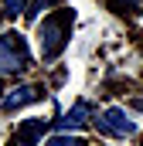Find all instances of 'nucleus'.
I'll return each mask as SVG.
<instances>
[{
	"label": "nucleus",
	"mask_w": 143,
	"mask_h": 146,
	"mask_svg": "<svg viewBox=\"0 0 143 146\" xmlns=\"http://www.w3.org/2000/svg\"><path fill=\"white\" fill-rule=\"evenodd\" d=\"M44 129H48L44 119H24L21 129H17V136H14V146H34L44 136Z\"/></svg>",
	"instance_id": "obj_5"
},
{
	"label": "nucleus",
	"mask_w": 143,
	"mask_h": 146,
	"mask_svg": "<svg viewBox=\"0 0 143 146\" xmlns=\"http://www.w3.org/2000/svg\"><path fill=\"white\" fill-rule=\"evenodd\" d=\"M89 115H92V106H89V102H75V109L58 122V129H82V126L89 122Z\"/></svg>",
	"instance_id": "obj_6"
},
{
	"label": "nucleus",
	"mask_w": 143,
	"mask_h": 146,
	"mask_svg": "<svg viewBox=\"0 0 143 146\" xmlns=\"http://www.w3.org/2000/svg\"><path fill=\"white\" fill-rule=\"evenodd\" d=\"M41 95H44L41 85H17V88H10V92L0 99V109L14 112V109H21V106H27V102H37Z\"/></svg>",
	"instance_id": "obj_4"
},
{
	"label": "nucleus",
	"mask_w": 143,
	"mask_h": 146,
	"mask_svg": "<svg viewBox=\"0 0 143 146\" xmlns=\"http://www.w3.org/2000/svg\"><path fill=\"white\" fill-rule=\"evenodd\" d=\"M96 126H99V133H106V136H136V122L126 115V109H106L99 119H96Z\"/></svg>",
	"instance_id": "obj_3"
},
{
	"label": "nucleus",
	"mask_w": 143,
	"mask_h": 146,
	"mask_svg": "<svg viewBox=\"0 0 143 146\" xmlns=\"http://www.w3.org/2000/svg\"><path fill=\"white\" fill-rule=\"evenodd\" d=\"M27 65H31L27 41L17 34V31L0 34V72H3V75H14V72H24Z\"/></svg>",
	"instance_id": "obj_2"
},
{
	"label": "nucleus",
	"mask_w": 143,
	"mask_h": 146,
	"mask_svg": "<svg viewBox=\"0 0 143 146\" xmlns=\"http://www.w3.org/2000/svg\"><path fill=\"white\" fill-rule=\"evenodd\" d=\"M72 24H75V10H68V7H61V10H55V14H48L41 21L37 41H41V58L44 61H55L61 54V48L72 37Z\"/></svg>",
	"instance_id": "obj_1"
},
{
	"label": "nucleus",
	"mask_w": 143,
	"mask_h": 146,
	"mask_svg": "<svg viewBox=\"0 0 143 146\" xmlns=\"http://www.w3.org/2000/svg\"><path fill=\"white\" fill-rule=\"evenodd\" d=\"M55 3H58V0H34L24 14H27V21H37V17H41V10H48V7H55Z\"/></svg>",
	"instance_id": "obj_7"
},
{
	"label": "nucleus",
	"mask_w": 143,
	"mask_h": 146,
	"mask_svg": "<svg viewBox=\"0 0 143 146\" xmlns=\"http://www.w3.org/2000/svg\"><path fill=\"white\" fill-rule=\"evenodd\" d=\"M27 7H31L27 0H3V14H10V17L21 14V10H27Z\"/></svg>",
	"instance_id": "obj_9"
},
{
	"label": "nucleus",
	"mask_w": 143,
	"mask_h": 146,
	"mask_svg": "<svg viewBox=\"0 0 143 146\" xmlns=\"http://www.w3.org/2000/svg\"><path fill=\"white\" fill-rule=\"evenodd\" d=\"M119 7H140V0H116Z\"/></svg>",
	"instance_id": "obj_10"
},
{
	"label": "nucleus",
	"mask_w": 143,
	"mask_h": 146,
	"mask_svg": "<svg viewBox=\"0 0 143 146\" xmlns=\"http://www.w3.org/2000/svg\"><path fill=\"white\" fill-rule=\"evenodd\" d=\"M136 109H140V112H143V95H140V99H136Z\"/></svg>",
	"instance_id": "obj_11"
},
{
	"label": "nucleus",
	"mask_w": 143,
	"mask_h": 146,
	"mask_svg": "<svg viewBox=\"0 0 143 146\" xmlns=\"http://www.w3.org/2000/svg\"><path fill=\"white\" fill-rule=\"evenodd\" d=\"M48 146H85V139L82 136H51Z\"/></svg>",
	"instance_id": "obj_8"
}]
</instances>
